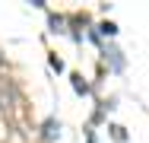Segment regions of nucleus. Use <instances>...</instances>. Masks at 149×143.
I'll list each match as a JSON object with an SVG mask.
<instances>
[{
    "label": "nucleus",
    "mask_w": 149,
    "mask_h": 143,
    "mask_svg": "<svg viewBox=\"0 0 149 143\" xmlns=\"http://www.w3.org/2000/svg\"><path fill=\"white\" fill-rule=\"evenodd\" d=\"M73 86H76V92H86V89H89V86L83 83V76H73Z\"/></svg>",
    "instance_id": "f257e3e1"
}]
</instances>
